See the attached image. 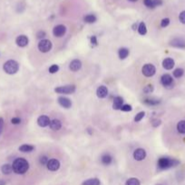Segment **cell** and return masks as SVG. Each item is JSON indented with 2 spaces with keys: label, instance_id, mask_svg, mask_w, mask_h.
I'll return each mask as SVG.
<instances>
[{
  "label": "cell",
  "instance_id": "obj_1",
  "mask_svg": "<svg viewBox=\"0 0 185 185\" xmlns=\"http://www.w3.org/2000/svg\"><path fill=\"white\" fill-rule=\"evenodd\" d=\"M13 172L16 174H24L29 169L28 162L24 158H16L12 164Z\"/></svg>",
  "mask_w": 185,
  "mask_h": 185
},
{
  "label": "cell",
  "instance_id": "obj_2",
  "mask_svg": "<svg viewBox=\"0 0 185 185\" xmlns=\"http://www.w3.org/2000/svg\"><path fill=\"white\" fill-rule=\"evenodd\" d=\"M179 164H180V162L178 160L168 158V157H162L158 161V167L161 170H166V169L177 166Z\"/></svg>",
  "mask_w": 185,
  "mask_h": 185
},
{
  "label": "cell",
  "instance_id": "obj_3",
  "mask_svg": "<svg viewBox=\"0 0 185 185\" xmlns=\"http://www.w3.org/2000/svg\"><path fill=\"white\" fill-rule=\"evenodd\" d=\"M3 69H4L6 73L13 75V74H16L18 71L19 64H18L17 61H16L14 60H7L5 63V64L3 66Z\"/></svg>",
  "mask_w": 185,
  "mask_h": 185
},
{
  "label": "cell",
  "instance_id": "obj_4",
  "mask_svg": "<svg viewBox=\"0 0 185 185\" xmlns=\"http://www.w3.org/2000/svg\"><path fill=\"white\" fill-rule=\"evenodd\" d=\"M54 91L58 94H72L75 91V85H66V86H61L54 88Z\"/></svg>",
  "mask_w": 185,
  "mask_h": 185
},
{
  "label": "cell",
  "instance_id": "obj_5",
  "mask_svg": "<svg viewBox=\"0 0 185 185\" xmlns=\"http://www.w3.org/2000/svg\"><path fill=\"white\" fill-rule=\"evenodd\" d=\"M52 49V43L50 40L42 39L38 43V50L41 52H48Z\"/></svg>",
  "mask_w": 185,
  "mask_h": 185
},
{
  "label": "cell",
  "instance_id": "obj_6",
  "mask_svg": "<svg viewBox=\"0 0 185 185\" xmlns=\"http://www.w3.org/2000/svg\"><path fill=\"white\" fill-rule=\"evenodd\" d=\"M142 74L145 77H151V76H153L154 74H155L156 68L154 67V65H152L151 63H147L142 67Z\"/></svg>",
  "mask_w": 185,
  "mask_h": 185
},
{
  "label": "cell",
  "instance_id": "obj_7",
  "mask_svg": "<svg viewBox=\"0 0 185 185\" xmlns=\"http://www.w3.org/2000/svg\"><path fill=\"white\" fill-rule=\"evenodd\" d=\"M66 33V27L64 24H58L54 27L53 29V34L56 37H62L64 36Z\"/></svg>",
  "mask_w": 185,
  "mask_h": 185
},
{
  "label": "cell",
  "instance_id": "obj_8",
  "mask_svg": "<svg viewBox=\"0 0 185 185\" xmlns=\"http://www.w3.org/2000/svg\"><path fill=\"white\" fill-rule=\"evenodd\" d=\"M146 157V151L142 148H138L134 152V158L136 161H142Z\"/></svg>",
  "mask_w": 185,
  "mask_h": 185
},
{
  "label": "cell",
  "instance_id": "obj_9",
  "mask_svg": "<svg viewBox=\"0 0 185 185\" xmlns=\"http://www.w3.org/2000/svg\"><path fill=\"white\" fill-rule=\"evenodd\" d=\"M46 167L49 171L51 172H55L60 168V163L58 160L56 159H51L48 161V163L46 164Z\"/></svg>",
  "mask_w": 185,
  "mask_h": 185
},
{
  "label": "cell",
  "instance_id": "obj_10",
  "mask_svg": "<svg viewBox=\"0 0 185 185\" xmlns=\"http://www.w3.org/2000/svg\"><path fill=\"white\" fill-rule=\"evenodd\" d=\"M50 122H51V120L47 116H40L37 118V124L41 128H46V127L49 126Z\"/></svg>",
  "mask_w": 185,
  "mask_h": 185
},
{
  "label": "cell",
  "instance_id": "obj_11",
  "mask_svg": "<svg viewBox=\"0 0 185 185\" xmlns=\"http://www.w3.org/2000/svg\"><path fill=\"white\" fill-rule=\"evenodd\" d=\"M161 83L164 87L172 86L173 84V79L170 74H163L161 78Z\"/></svg>",
  "mask_w": 185,
  "mask_h": 185
},
{
  "label": "cell",
  "instance_id": "obj_12",
  "mask_svg": "<svg viewBox=\"0 0 185 185\" xmlns=\"http://www.w3.org/2000/svg\"><path fill=\"white\" fill-rule=\"evenodd\" d=\"M58 103L60 104V106H62L65 108H70L72 106V101L68 98H66V97H59Z\"/></svg>",
  "mask_w": 185,
  "mask_h": 185
},
{
  "label": "cell",
  "instance_id": "obj_13",
  "mask_svg": "<svg viewBox=\"0 0 185 185\" xmlns=\"http://www.w3.org/2000/svg\"><path fill=\"white\" fill-rule=\"evenodd\" d=\"M28 42L29 40L25 35H19L16 39V43L19 47H25L28 44Z\"/></svg>",
  "mask_w": 185,
  "mask_h": 185
},
{
  "label": "cell",
  "instance_id": "obj_14",
  "mask_svg": "<svg viewBox=\"0 0 185 185\" xmlns=\"http://www.w3.org/2000/svg\"><path fill=\"white\" fill-rule=\"evenodd\" d=\"M96 95L100 99H104L108 95V88L105 86H100L96 90Z\"/></svg>",
  "mask_w": 185,
  "mask_h": 185
},
{
  "label": "cell",
  "instance_id": "obj_15",
  "mask_svg": "<svg viewBox=\"0 0 185 185\" xmlns=\"http://www.w3.org/2000/svg\"><path fill=\"white\" fill-rule=\"evenodd\" d=\"M82 67V63L80 60H73L71 63H70V65H69V69L72 71H77L81 69Z\"/></svg>",
  "mask_w": 185,
  "mask_h": 185
},
{
  "label": "cell",
  "instance_id": "obj_16",
  "mask_svg": "<svg viewBox=\"0 0 185 185\" xmlns=\"http://www.w3.org/2000/svg\"><path fill=\"white\" fill-rule=\"evenodd\" d=\"M171 45L176 48H185V41L181 38H175L171 42Z\"/></svg>",
  "mask_w": 185,
  "mask_h": 185
},
{
  "label": "cell",
  "instance_id": "obj_17",
  "mask_svg": "<svg viewBox=\"0 0 185 185\" xmlns=\"http://www.w3.org/2000/svg\"><path fill=\"white\" fill-rule=\"evenodd\" d=\"M163 67L165 70H172L174 67V60L172 58H166L163 61Z\"/></svg>",
  "mask_w": 185,
  "mask_h": 185
},
{
  "label": "cell",
  "instance_id": "obj_18",
  "mask_svg": "<svg viewBox=\"0 0 185 185\" xmlns=\"http://www.w3.org/2000/svg\"><path fill=\"white\" fill-rule=\"evenodd\" d=\"M50 128L54 131H57L62 128V123L59 119H53L50 122Z\"/></svg>",
  "mask_w": 185,
  "mask_h": 185
},
{
  "label": "cell",
  "instance_id": "obj_19",
  "mask_svg": "<svg viewBox=\"0 0 185 185\" xmlns=\"http://www.w3.org/2000/svg\"><path fill=\"white\" fill-rule=\"evenodd\" d=\"M122 102H123V100L122 97H115L113 100V108L115 110L121 109L122 106Z\"/></svg>",
  "mask_w": 185,
  "mask_h": 185
},
{
  "label": "cell",
  "instance_id": "obj_20",
  "mask_svg": "<svg viewBox=\"0 0 185 185\" xmlns=\"http://www.w3.org/2000/svg\"><path fill=\"white\" fill-rule=\"evenodd\" d=\"M118 55L121 60H125L129 55V50L127 48H121L118 52Z\"/></svg>",
  "mask_w": 185,
  "mask_h": 185
},
{
  "label": "cell",
  "instance_id": "obj_21",
  "mask_svg": "<svg viewBox=\"0 0 185 185\" xmlns=\"http://www.w3.org/2000/svg\"><path fill=\"white\" fill-rule=\"evenodd\" d=\"M101 161H102V164H104V165H109L112 161H113V157L109 155V153H105L104 155L101 158Z\"/></svg>",
  "mask_w": 185,
  "mask_h": 185
},
{
  "label": "cell",
  "instance_id": "obj_22",
  "mask_svg": "<svg viewBox=\"0 0 185 185\" xmlns=\"http://www.w3.org/2000/svg\"><path fill=\"white\" fill-rule=\"evenodd\" d=\"M82 185H100V180H98L97 178L88 179L84 181Z\"/></svg>",
  "mask_w": 185,
  "mask_h": 185
},
{
  "label": "cell",
  "instance_id": "obj_23",
  "mask_svg": "<svg viewBox=\"0 0 185 185\" xmlns=\"http://www.w3.org/2000/svg\"><path fill=\"white\" fill-rule=\"evenodd\" d=\"M1 171L4 174L6 175H8L10 174L12 172H13V168H12V165L11 164H4L2 167H1Z\"/></svg>",
  "mask_w": 185,
  "mask_h": 185
},
{
  "label": "cell",
  "instance_id": "obj_24",
  "mask_svg": "<svg viewBox=\"0 0 185 185\" xmlns=\"http://www.w3.org/2000/svg\"><path fill=\"white\" fill-rule=\"evenodd\" d=\"M35 149V146L30 145V144H23L19 147V151L23 153H30Z\"/></svg>",
  "mask_w": 185,
  "mask_h": 185
},
{
  "label": "cell",
  "instance_id": "obj_25",
  "mask_svg": "<svg viewBox=\"0 0 185 185\" xmlns=\"http://www.w3.org/2000/svg\"><path fill=\"white\" fill-rule=\"evenodd\" d=\"M84 20L87 24H94L96 22V16L95 15H87L84 16Z\"/></svg>",
  "mask_w": 185,
  "mask_h": 185
},
{
  "label": "cell",
  "instance_id": "obj_26",
  "mask_svg": "<svg viewBox=\"0 0 185 185\" xmlns=\"http://www.w3.org/2000/svg\"><path fill=\"white\" fill-rule=\"evenodd\" d=\"M177 130L180 134H185V120H181L178 123Z\"/></svg>",
  "mask_w": 185,
  "mask_h": 185
},
{
  "label": "cell",
  "instance_id": "obj_27",
  "mask_svg": "<svg viewBox=\"0 0 185 185\" xmlns=\"http://www.w3.org/2000/svg\"><path fill=\"white\" fill-rule=\"evenodd\" d=\"M138 32H139V34H140L141 35H146V33H147V28H146V24H145L143 22H142V23L139 24Z\"/></svg>",
  "mask_w": 185,
  "mask_h": 185
},
{
  "label": "cell",
  "instance_id": "obj_28",
  "mask_svg": "<svg viewBox=\"0 0 185 185\" xmlns=\"http://www.w3.org/2000/svg\"><path fill=\"white\" fill-rule=\"evenodd\" d=\"M143 103H145L146 105H151V106H154V105H158L161 103V101L159 100H151V99H147L143 100Z\"/></svg>",
  "mask_w": 185,
  "mask_h": 185
},
{
  "label": "cell",
  "instance_id": "obj_29",
  "mask_svg": "<svg viewBox=\"0 0 185 185\" xmlns=\"http://www.w3.org/2000/svg\"><path fill=\"white\" fill-rule=\"evenodd\" d=\"M140 181L137 178H130L126 181L125 185H140Z\"/></svg>",
  "mask_w": 185,
  "mask_h": 185
},
{
  "label": "cell",
  "instance_id": "obj_30",
  "mask_svg": "<svg viewBox=\"0 0 185 185\" xmlns=\"http://www.w3.org/2000/svg\"><path fill=\"white\" fill-rule=\"evenodd\" d=\"M183 73H184V71L181 68H178L173 71V76L175 78H181L183 75Z\"/></svg>",
  "mask_w": 185,
  "mask_h": 185
},
{
  "label": "cell",
  "instance_id": "obj_31",
  "mask_svg": "<svg viewBox=\"0 0 185 185\" xmlns=\"http://www.w3.org/2000/svg\"><path fill=\"white\" fill-rule=\"evenodd\" d=\"M153 91V87L152 85H147L143 88V92L145 94H149V93H151Z\"/></svg>",
  "mask_w": 185,
  "mask_h": 185
},
{
  "label": "cell",
  "instance_id": "obj_32",
  "mask_svg": "<svg viewBox=\"0 0 185 185\" xmlns=\"http://www.w3.org/2000/svg\"><path fill=\"white\" fill-rule=\"evenodd\" d=\"M143 4L148 7V8H154V4H153V0H144Z\"/></svg>",
  "mask_w": 185,
  "mask_h": 185
},
{
  "label": "cell",
  "instance_id": "obj_33",
  "mask_svg": "<svg viewBox=\"0 0 185 185\" xmlns=\"http://www.w3.org/2000/svg\"><path fill=\"white\" fill-rule=\"evenodd\" d=\"M144 115H145V113H144L143 111L138 113V114L136 115V116L134 117V121H135V122H140V121L144 117Z\"/></svg>",
  "mask_w": 185,
  "mask_h": 185
},
{
  "label": "cell",
  "instance_id": "obj_34",
  "mask_svg": "<svg viewBox=\"0 0 185 185\" xmlns=\"http://www.w3.org/2000/svg\"><path fill=\"white\" fill-rule=\"evenodd\" d=\"M58 70H59V66L58 65H56V64H54V65H52V66H50V68H49V72L50 73H56L57 71H58Z\"/></svg>",
  "mask_w": 185,
  "mask_h": 185
},
{
  "label": "cell",
  "instance_id": "obj_35",
  "mask_svg": "<svg viewBox=\"0 0 185 185\" xmlns=\"http://www.w3.org/2000/svg\"><path fill=\"white\" fill-rule=\"evenodd\" d=\"M132 106L126 104V105H122V108H121V110L123 111V112H129V111H132Z\"/></svg>",
  "mask_w": 185,
  "mask_h": 185
},
{
  "label": "cell",
  "instance_id": "obj_36",
  "mask_svg": "<svg viewBox=\"0 0 185 185\" xmlns=\"http://www.w3.org/2000/svg\"><path fill=\"white\" fill-rule=\"evenodd\" d=\"M170 24V19L169 18H163L162 21H161V26L162 27H167L168 25Z\"/></svg>",
  "mask_w": 185,
  "mask_h": 185
},
{
  "label": "cell",
  "instance_id": "obj_37",
  "mask_svg": "<svg viewBox=\"0 0 185 185\" xmlns=\"http://www.w3.org/2000/svg\"><path fill=\"white\" fill-rule=\"evenodd\" d=\"M179 20H180V22H181V24H185V10L182 11V12L180 14V15H179Z\"/></svg>",
  "mask_w": 185,
  "mask_h": 185
},
{
  "label": "cell",
  "instance_id": "obj_38",
  "mask_svg": "<svg viewBox=\"0 0 185 185\" xmlns=\"http://www.w3.org/2000/svg\"><path fill=\"white\" fill-rule=\"evenodd\" d=\"M11 123H12L13 125H18V124H20V123H21V119L19 117H13L11 119Z\"/></svg>",
  "mask_w": 185,
  "mask_h": 185
},
{
  "label": "cell",
  "instance_id": "obj_39",
  "mask_svg": "<svg viewBox=\"0 0 185 185\" xmlns=\"http://www.w3.org/2000/svg\"><path fill=\"white\" fill-rule=\"evenodd\" d=\"M48 158L46 157V156H42L41 158H40V164H43V165H46V164L48 163Z\"/></svg>",
  "mask_w": 185,
  "mask_h": 185
},
{
  "label": "cell",
  "instance_id": "obj_40",
  "mask_svg": "<svg viewBox=\"0 0 185 185\" xmlns=\"http://www.w3.org/2000/svg\"><path fill=\"white\" fill-rule=\"evenodd\" d=\"M151 124H152V127L153 128H157V127H159L161 125V120H159V119H154L152 121Z\"/></svg>",
  "mask_w": 185,
  "mask_h": 185
},
{
  "label": "cell",
  "instance_id": "obj_41",
  "mask_svg": "<svg viewBox=\"0 0 185 185\" xmlns=\"http://www.w3.org/2000/svg\"><path fill=\"white\" fill-rule=\"evenodd\" d=\"M46 35V32L45 31H39V32L37 33V38L38 39H42V38H44L45 36Z\"/></svg>",
  "mask_w": 185,
  "mask_h": 185
},
{
  "label": "cell",
  "instance_id": "obj_42",
  "mask_svg": "<svg viewBox=\"0 0 185 185\" xmlns=\"http://www.w3.org/2000/svg\"><path fill=\"white\" fill-rule=\"evenodd\" d=\"M4 128V119L2 117H0V136H1Z\"/></svg>",
  "mask_w": 185,
  "mask_h": 185
},
{
  "label": "cell",
  "instance_id": "obj_43",
  "mask_svg": "<svg viewBox=\"0 0 185 185\" xmlns=\"http://www.w3.org/2000/svg\"><path fill=\"white\" fill-rule=\"evenodd\" d=\"M153 4H154V7H159V6H162L163 5V0H153Z\"/></svg>",
  "mask_w": 185,
  "mask_h": 185
},
{
  "label": "cell",
  "instance_id": "obj_44",
  "mask_svg": "<svg viewBox=\"0 0 185 185\" xmlns=\"http://www.w3.org/2000/svg\"><path fill=\"white\" fill-rule=\"evenodd\" d=\"M91 43H92V44H94V45H97L96 36H92V37L91 38Z\"/></svg>",
  "mask_w": 185,
  "mask_h": 185
},
{
  "label": "cell",
  "instance_id": "obj_45",
  "mask_svg": "<svg viewBox=\"0 0 185 185\" xmlns=\"http://www.w3.org/2000/svg\"><path fill=\"white\" fill-rule=\"evenodd\" d=\"M0 185H6V181L3 180H0Z\"/></svg>",
  "mask_w": 185,
  "mask_h": 185
},
{
  "label": "cell",
  "instance_id": "obj_46",
  "mask_svg": "<svg viewBox=\"0 0 185 185\" xmlns=\"http://www.w3.org/2000/svg\"><path fill=\"white\" fill-rule=\"evenodd\" d=\"M129 1H131V2H136V1H138V0H129Z\"/></svg>",
  "mask_w": 185,
  "mask_h": 185
},
{
  "label": "cell",
  "instance_id": "obj_47",
  "mask_svg": "<svg viewBox=\"0 0 185 185\" xmlns=\"http://www.w3.org/2000/svg\"><path fill=\"white\" fill-rule=\"evenodd\" d=\"M159 185H161V184H159Z\"/></svg>",
  "mask_w": 185,
  "mask_h": 185
}]
</instances>
